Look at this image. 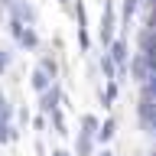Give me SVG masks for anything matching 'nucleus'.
<instances>
[{
  "label": "nucleus",
  "mask_w": 156,
  "mask_h": 156,
  "mask_svg": "<svg viewBox=\"0 0 156 156\" xmlns=\"http://www.w3.org/2000/svg\"><path fill=\"white\" fill-rule=\"evenodd\" d=\"M62 101H65V94H62V85H58V81H52V85L46 88V91H39V114H52V111H55V107H62Z\"/></svg>",
  "instance_id": "obj_3"
},
{
  "label": "nucleus",
  "mask_w": 156,
  "mask_h": 156,
  "mask_svg": "<svg viewBox=\"0 0 156 156\" xmlns=\"http://www.w3.org/2000/svg\"><path fill=\"white\" fill-rule=\"evenodd\" d=\"M101 39H104V46L114 39V7H111V3L104 7V20H101Z\"/></svg>",
  "instance_id": "obj_5"
},
{
  "label": "nucleus",
  "mask_w": 156,
  "mask_h": 156,
  "mask_svg": "<svg viewBox=\"0 0 156 156\" xmlns=\"http://www.w3.org/2000/svg\"><path fill=\"white\" fill-rule=\"evenodd\" d=\"M7 65H10V52L0 49V72H7Z\"/></svg>",
  "instance_id": "obj_16"
},
{
  "label": "nucleus",
  "mask_w": 156,
  "mask_h": 156,
  "mask_svg": "<svg viewBox=\"0 0 156 156\" xmlns=\"http://www.w3.org/2000/svg\"><path fill=\"white\" fill-rule=\"evenodd\" d=\"M16 140H20V130H16V124H13V104L3 101V104H0V146L16 143Z\"/></svg>",
  "instance_id": "obj_2"
},
{
  "label": "nucleus",
  "mask_w": 156,
  "mask_h": 156,
  "mask_svg": "<svg viewBox=\"0 0 156 156\" xmlns=\"http://www.w3.org/2000/svg\"><path fill=\"white\" fill-rule=\"evenodd\" d=\"M101 72H104V78H117V68H114V62H111V55H101Z\"/></svg>",
  "instance_id": "obj_11"
},
{
  "label": "nucleus",
  "mask_w": 156,
  "mask_h": 156,
  "mask_svg": "<svg viewBox=\"0 0 156 156\" xmlns=\"http://www.w3.org/2000/svg\"><path fill=\"white\" fill-rule=\"evenodd\" d=\"M3 101H7V94H3V88H0V104H3Z\"/></svg>",
  "instance_id": "obj_19"
},
{
  "label": "nucleus",
  "mask_w": 156,
  "mask_h": 156,
  "mask_svg": "<svg viewBox=\"0 0 156 156\" xmlns=\"http://www.w3.org/2000/svg\"><path fill=\"white\" fill-rule=\"evenodd\" d=\"M117 94H120V85H117V78H107L104 91H101V104H104V107H114Z\"/></svg>",
  "instance_id": "obj_7"
},
{
  "label": "nucleus",
  "mask_w": 156,
  "mask_h": 156,
  "mask_svg": "<svg viewBox=\"0 0 156 156\" xmlns=\"http://www.w3.org/2000/svg\"><path fill=\"white\" fill-rule=\"evenodd\" d=\"M55 75H58L55 58H52V55H42V58H39V65L33 68V75H29V88L39 94V91H46V88L55 81Z\"/></svg>",
  "instance_id": "obj_1"
},
{
  "label": "nucleus",
  "mask_w": 156,
  "mask_h": 156,
  "mask_svg": "<svg viewBox=\"0 0 156 156\" xmlns=\"http://www.w3.org/2000/svg\"><path fill=\"white\" fill-rule=\"evenodd\" d=\"M0 20H3V7H0Z\"/></svg>",
  "instance_id": "obj_21"
},
{
  "label": "nucleus",
  "mask_w": 156,
  "mask_h": 156,
  "mask_svg": "<svg viewBox=\"0 0 156 156\" xmlns=\"http://www.w3.org/2000/svg\"><path fill=\"white\" fill-rule=\"evenodd\" d=\"M16 46H20V49H26V52L39 49V36H36V29H29V26H26V29L16 36Z\"/></svg>",
  "instance_id": "obj_8"
},
{
  "label": "nucleus",
  "mask_w": 156,
  "mask_h": 156,
  "mask_svg": "<svg viewBox=\"0 0 156 156\" xmlns=\"http://www.w3.org/2000/svg\"><path fill=\"white\" fill-rule=\"evenodd\" d=\"M94 133H88L78 127V136H75V156H94Z\"/></svg>",
  "instance_id": "obj_4"
},
{
  "label": "nucleus",
  "mask_w": 156,
  "mask_h": 156,
  "mask_svg": "<svg viewBox=\"0 0 156 156\" xmlns=\"http://www.w3.org/2000/svg\"><path fill=\"white\" fill-rule=\"evenodd\" d=\"M114 133H117V117H107L104 124L98 127V143H111V140H114Z\"/></svg>",
  "instance_id": "obj_6"
},
{
  "label": "nucleus",
  "mask_w": 156,
  "mask_h": 156,
  "mask_svg": "<svg viewBox=\"0 0 156 156\" xmlns=\"http://www.w3.org/2000/svg\"><path fill=\"white\" fill-rule=\"evenodd\" d=\"M33 130H36V136L46 133V130H49V117L46 114H36V117H33Z\"/></svg>",
  "instance_id": "obj_12"
},
{
  "label": "nucleus",
  "mask_w": 156,
  "mask_h": 156,
  "mask_svg": "<svg viewBox=\"0 0 156 156\" xmlns=\"http://www.w3.org/2000/svg\"><path fill=\"white\" fill-rule=\"evenodd\" d=\"M136 3H140V0H127L124 3V26H130V20H133V13H136Z\"/></svg>",
  "instance_id": "obj_13"
},
{
  "label": "nucleus",
  "mask_w": 156,
  "mask_h": 156,
  "mask_svg": "<svg viewBox=\"0 0 156 156\" xmlns=\"http://www.w3.org/2000/svg\"><path fill=\"white\" fill-rule=\"evenodd\" d=\"M49 156H72V153H68V150H62V146H55V150H52Z\"/></svg>",
  "instance_id": "obj_17"
},
{
  "label": "nucleus",
  "mask_w": 156,
  "mask_h": 156,
  "mask_svg": "<svg viewBox=\"0 0 156 156\" xmlns=\"http://www.w3.org/2000/svg\"><path fill=\"white\" fill-rule=\"evenodd\" d=\"M58 3H62V7H68V0H58Z\"/></svg>",
  "instance_id": "obj_20"
},
{
  "label": "nucleus",
  "mask_w": 156,
  "mask_h": 156,
  "mask_svg": "<svg viewBox=\"0 0 156 156\" xmlns=\"http://www.w3.org/2000/svg\"><path fill=\"white\" fill-rule=\"evenodd\" d=\"M150 156H156V150H153V153H150Z\"/></svg>",
  "instance_id": "obj_22"
},
{
  "label": "nucleus",
  "mask_w": 156,
  "mask_h": 156,
  "mask_svg": "<svg viewBox=\"0 0 156 156\" xmlns=\"http://www.w3.org/2000/svg\"><path fill=\"white\" fill-rule=\"evenodd\" d=\"M36 156H49V150H46V143H42V133L36 136Z\"/></svg>",
  "instance_id": "obj_15"
},
{
  "label": "nucleus",
  "mask_w": 156,
  "mask_h": 156,
  "mask_svg": "<svg viewBox=\"0 0 156 156\" xmlns=\"http://www.w3.org/2000/svg\"><path fill=\"white\" fill-rule=\"evenodd\" d=\"M16 120H20V127L29 124V111H26V107H20V111H16Z\"/></svg>",
  "instance_id": "obj_14"
},
{
  "label": "nucleus",
  "mask_w": 156,
  "mask_h": 156,
  "mask_svg": "<svg viewBox=\"0 0 156 156\" xmlns=\"http://www.w3.org/2000/svg\"><path fill=\"white\" fill-rule=\"evenodd\" d=\"M78 127H81V130H88V133H94V140H98V127H101V120H98L94 114H81Z\"/></svg>",
  "instance_id": "obj_10"
},
{
  "label": "nucleus",
  "mask_w": 156,
  "mask_h": 156,
  "mask_svg": "<svg viewBox=\"0 0 156 156\" xmlns=\"http://www.w3.org/2000/svg\"><path fill=\"white\" fill-rule=\"evenodd\" d=\"M49 124H52V133H55V136H65V111L55 107V111L49 114Z\"/></svg>",
  "instance_id": "obj_9"
},
{
  "label": "nucleus",
  "mask_w": 156,
  "mask_h": 156,
  "mask_svg": "<svg viewBox=\"0 0 156 156\" xmlns=\"http://www.w3.org/2000/svg\"><path fill=\"white\" fill-rule=\"evenodd\" d=\"M94 156H117V153H114V150H107V146H104V150H101V153H94Z\"/></svg>",
  "instance_id": "obj_18"
}]
</instances>
